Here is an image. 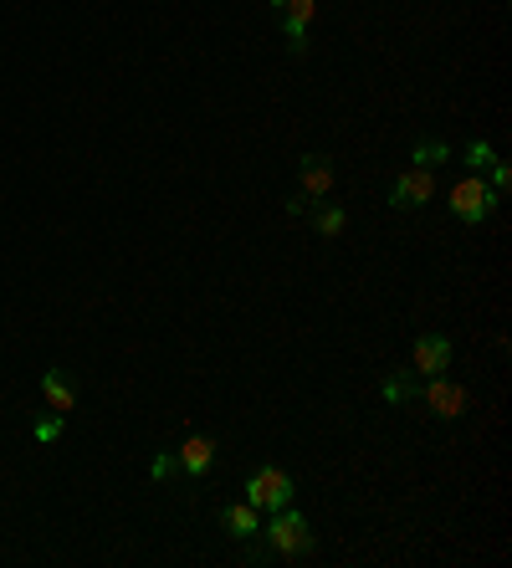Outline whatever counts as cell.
Instances as JSON below:
<instances>
[{
    "label": "cell",
    "mask_w": 512,
    "mask_h": 568,
    "mask_svg": "<svg viewBox=\"0 0 512 568\" xmlns=\"http://www.w3.org/2000/svg\"><path fill=\"white\" fill-rule=\"evenodd\" d=\"M41 395H47V405H52L57 415H72V405H77V389L67 384L62 369H47V374H41Z\"/></svg>",
    "instance_id": "obj_9"
},
{
    "label": "cell",
    "mask_w": 512,
    "mask_h": 568,
    "mask_svg": "<svg viewBox=\"0 0 512 568\" xmlns=\"http://www.w3.org/2000/svg\"><path fill=\"white\" fill-rule=\"evenodd\" d=\"M313 221H318V231L323 236H344V210H338V205H318V215H313Z\"/></svg>",
    "instance_id": "obj_14"
},
{
    "label": "cell",
    "mask_w": 512,
    "mask_h": 568,
    "mask_svg": "<svg viewBox=\"0 0 512 568\" xmlns=\"http://www.w3.org/2000/svg\"><path fill=\"white\" fill-rule=\"evenodd\" d=\"M221 528H226L231 538H256V533H262V522H256V507H251V502H231V507L221 512Z\"/></svg>",
    "instance_id": "obj_11"
},
{
    "label": "cell",
    "mask_w": 512,
    "mask_h": 568,
    "mask_svg": "<svg viewBox=\"0 0 512 568\" xmlns=\"http://www.w3.org/2000/svg\"><path fill=\"white\" fill-rule=\"evenodd\" d=\"M328 190H333V164H328L323 154H308V159H303V195H308V200H323Z\"/></svg>",
    "instance_id": "obj_10"
},
{
    "label": "cell",
    "mask_w": 512,
    "mask_h": 568,
    "mask_svg": "<svg viewBox=\"0 0 512 568\" xmlns=\"http://www.w3.org/2000/svg\"><path fill=\"white\" fill-rule=\"evenodd\" d=\"M446 364H451V343H446L441 333H425V338H415V348H410V369H415L420 379L441 374Z\"/></svg>",
    "instance_id": "obj_6"
},
{
    "label": "cell",
    "mask_w": 512,
    "mask_h": 568,
    "mask_svg": "<svg viewBox=\"0 0 512 568\" xmlns=\"http://www.w3.org/2000/svg\"><path fill=\"white\" fill-rule=\"evenodd\" d=\"M446 159H451L446 139H420V144H415V164H425V169H431V164H446Z\"/></svg>",
    "instance_id": "obj_13"
},
{
    "label": "cell",
    "mask_w": 512,
    "mask_h": 568,
    "mask_svg": "<svg viewBox=\"0 0 512 568\" xmlns=\"http://www.w3.org/2000/svg\"><path fill=\"white\" fill-rule=\"evenodd\" d=\"M487 174H492V195H502V190H507V180H512V169H507V164L497 159V164H492Z\"/></svg>",
    "instance_id": "obj_18"
},
{
    "label": "cell",
    "mask_w": 512,
    "mask_h": 568,
    "mask_svg": "<svg viewBox=\"0 0 512 568\" xmlns=\"http://www.w3.org/2000/svg\"><path fill=\"white\" fill-rule=\"evenodd\" d=\"M62 435V415H47V420H36V441L47 446V441H57Z\"/></svg>",
    "instance_id": "obj_16"
},
{
    "label": "cell",
    "mask_w": 512,
    "mask_h": 568,
    "mask_svg": "<svg viewBox=\"0 0 512 568\" xmlns=\"http://www.w3.org/2000/svg\"><path fill=\"white\" fill-rule=\"evenodd\" d=\"M262 533H267V543H272L277 558H308V553H313V528H308V517L292 512V507H277Z\"/></svg>",
    "instance_id": "obj_1"
},
{
    "label": "cell",
    "mask_w": 512,
    "mask_h": 568,
    "mask_svg": "<svg viewBox=\"0 0 512 568\" xmlns=\"http://www.w3.org/2000/svg\"><path fill=\"white\" fill-rule=\"evenodd\" d=\"M431 195H436V174L425 169V164H410L400 180L390 185V205L395 210H415V205H425Z\"/></svg>",
    "instance_id": "obj_4"
},
{
    "label": "cell",
    "mask_w": 512,
    "mask_h": 568,
    "mask_svg": "<svg viewBox=\"0 0 512 568\" xmlns=\"http://www.w3.org/2000/svg\"><path fill=\"white\" fill-rule=\"evenodd\" d=\"M446 200H451V215H456V221H466V226H482L487 215H492V205H497L492 185H482V174H466V180H456Z\"/></svg>",
    "instance_id": "obj_2"
},
{
    "label": "cell",
    "mask_w": 512,
    "mask_h": 568,
    "mask_svg": "<svg viewBox=\"0 0 512 568\" xmlns=\"http://www.w3.org/2000/svg\"><path fill=\"white\" fill-rule=\"evenodd\" d=\"M415 374H395V379H384V400L390 405H405V400H415Z\"/></svg>",
    "instance_id": "obj_12"
},
{
    "label": "cell",
    "mask_w": 512,
    "mask_h": 568,
    "mask_svg": "<svg viewBox=\"0 0 512 568\" xmlns=\"http://www.w3.org/2000/svg\"><path fill=\"white\" fill-rule=\"evenodd\" d=\"M246 502L256 512H277V507H292V476L277 471V466H262V471H251V482H246Z\"/></svg>",
    "instance_id": "obj_3"
},
{
    "label": "cell",
    "mask_w": 512,
    "mask_h": 568,
    "mask_svg": "<svg viewBox=\"0 0 512 568\" xmlns=\"http://www.w3.org/2000/svg\"><path fill=\"white\" fill-rule=\"evenodd\" d=\"M175 471H180V461H175V456H154V466H149L154 482H164V476H175Z\"/></svg>",
    "instance_id": "obj_17"
},
{
    "label": "cell",
    "mask_w": 512,
    "mask_h": 568,
    "mask_svg": "<svg viewBox=\"0 0 512 568\" xmlns=\"http://www.w3.org/2000/svg\"><path fill=\"white\" fill-rule=\"evenodd\" d=\"M466 164H472L477 174H482V169H492V164H497V154H492V144H482V139H477L472 149H466Z\"/></svg>",
    "instance_id": "obj_15"
},
{
    "label": "cell",
    "mask_w": 512,
    "mask_h": 568,
    "mask_svg": "<svg viewBox=\"0 0 512 568\" xmlns=\"http://www.w3.org/2000/svg\"><path fill=\"white\" fill-rule=\"evenodd\" d=\"M425 405H431L441 420H456L466 410V389L456 379H446V374H431V384H425Z\"/></svg>",
    "instance_id": "obj_7"
},
{
    "label": "cell",
    "mask_w": 512,
    "mask_h": 568,
    "mask_svg": "<svg viewBox=\"0 0 512 568\" xmlns=\"http://www.w3.org/2000/svg\"><path fill=\"white\" fill-rule=\"evenodd\" d=\"M272 6L287 21V52H308V26L318 16V0H272Z\"/></svg>",
    "instance_id": "obj_5"
},
{
    "label": "cell",
    "mask_w": 512,
    "mask_h": 568,
    "mask_svg": "<svg viewBox=\"0 0 512 568\" xmlns=\"http://www.w3.org/2000/svg\"><path fill=\"white\" fill-rule=\"evenodd\" d=\"M180 471L185 476H205L210 471V461H216V441H210V435H190V441L180 446Z\"/></svg>",
    "instance_id": "obj_8"
},
{
    "label": "cell",
    "mask_w": 512,
    "mask_h": 568,
    "mask_svg": "<svg viewBox=\"0 0 512 568\" xmlns=\"http://www.w3.org/2000/svg\"><path fill=\"white\" fill-rule=\"evenodd\" d=\"M308 205H313L308 195H297V200H287V215H308Z\"/></svg>",
    "instance_id": "obj_19"
}]
</instances>
